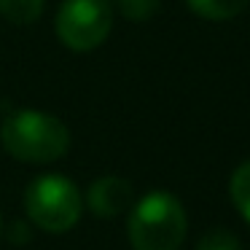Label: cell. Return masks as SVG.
Returning a JSON list of instances; mask_svg holds the SVG:
<instances>
[{"mask_svg": "<svg viewBox=\"0 0 250 250\" xmlns=\"http://www.w3.org/2000/svg\"><path fill=\"white\" fill-rule=\"evenodd\" d=\"M0 146L8 156L27 164L57 162L70 148V132L65 121L43 110L22 108L14 110L0 124Z\"/></svg>", "mask_w": 250, "mask_h": 250, "instance_id": "cell-1", "label": "cell"}, {"mask_svg": "<svg viewBox=\"0 0 250 250\" xmlns=\"http://www.w3.org/2000/svg\"><path fill=\"white\" fill-rule=\"evenodd\" d=\"M186 229L188 221L178 196L151 191L132 207L126 234L135 250H180Z\"/></svg>", "mask_w": 250, "mask_h": 250, "instance_id": "cell-2", "label": "cell"}, {"mask_svg": "<svg viewBox=\"0 0 250 250\" xmlns=\"http://www.w3.org/2000/svg\"><path fill=\"white\" fill-rule=\"evenodd\" d=\"M24 210L30 221L49 234H65L78 223L83 199L78 186L65 175H41L24 191Z\"/></svg>", "mask_w": 250, "mask_h": 250, "instance_id": "cell-3", "label": "cell"}, {"mask_svg": "<svg viewBox=\"0 0 250 250\" xmlns=\"http://www.w3.org/2000/svg\"><path fill=\"white\" fill-rule=\"evenodd\" d=\"M113 27V3L110 0H62L54 19L57 38L70 51H94L103 46Z\"/></svg>", "mask_w": 250, "mask_h": 250, "instance_id": "cell-4", "label": "cell"}, {"mask_svg": "<svg viewBox=\"0 0 250 250\" xmlns=\"http://www.w3.org/2000/svg\"><path fill=\"white\" fill-rule=\"evenodd\" d=\"M89 210L100 218H113L121 215L124 210L132 207V183L119 175H103L89 186Z\"/></svg>", "mask_w": 250, "mask_h": 250, "instance_id": "cell-5", "label": "cell"}, {"mask_svg": "<svg viewBox=\"0 0 250 250\" xmlns=\"http://www.w3.org/2000/svg\"><path fill=\"white\" fill-rule=\"evenodd\" d=\"M250 0H186L188 11L210 22H229L248 8Z\"/></svg>", "mask_w": 250, "mask_h": 250, "instance_id": "cell-6", "label": "cell"}, {"mask_svg": "<svg viewBox=\"0 0 250 250\" xmlns=\"http://www.w3.org/2000/svg\"><path fill=\"white\" fill-rule=\"evenodd\" d=\"M46 0H0V17L11 24H33L43 14Z\"/></svg>", "mask_w": 250, "mask_h": 250, "instance_id": "cell-7", "label": "cell"}, {"mask_svg": "<svg viewBox=\"0 0 250 250\" xmlns=\"http://www.w3.org/2000/svg\"><path fill=\"white\" fill-rule=\"evenodd\" d=\"M229 194H231V202H234V207L239 210V215L250 223V159H248V162H242L231 172V180H229Z\"/></svg>", "mask_w": 250, "mask_h": 250, "instance_id": "cell-8", "label": "cell"}, {"mask_svg": "<svg viewBox=\"0 0 250 250\" xmlns=\"http://www.w3.org/2000/svg\"><path fill=\"white\" fill-rule=\"evenodd\" d=\"M119 14L129 22H148L151 17H156L159 8H162V0H110Z\"/></svg>", "mask_w": 250, "mask_h": 250, "instance_id": "cell-9", "label": "cell"}, {"mask_svg": "<svg viewBox=\"0 0 250 250\" xmlns=\"http://www.w3.org/2000/svg\"><path fill=\"white\" fill-rule=\"evenodd\" d=\"M196 250H242V248H239V239L234 231H229L226 226H215L207 229L199 237Z\"/></svg>", "mask_w": 250, "mask_h": 250, "instance_id": "cell-10", "label": "cell"}, {"mask_svg": "<svg viewBox=\"0 0 250 250\" xmlns=\"http://www.w3.org/2000/svg\"><path fill=\"white\" fill-rule=\"evenodd\" d=\"M8 239H11V242H30V239H33V231H30L27 223L17 221L11 229H8Z\"/></svg>", "mask_w": 250, "mask_h": 250, "instance_id": "cell-11", "label": "cell"}, {"mask_svg": "<svg viewBox=\"0 0 250 250\" xmlns=\"http://www.w3.org/2000/svg\"><path fill=\"white\" fill-rule=\"evenodd\" d=\"M0 229H3V223H0Z\"/></svg>", "mask_w": 250, "mask_h": 250, "instance_id": "cell-12", "label": "cell"}]
</instances>
